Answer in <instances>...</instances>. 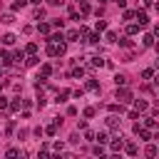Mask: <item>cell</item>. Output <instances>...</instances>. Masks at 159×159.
<instances>
[{"mask_svg":"<svg viewBox=\"0 0 159 159\" xmlns=\"http://www.w3.org/2000/svg\"><path fill=\"white\" fill-rule=\"evenodd\" d=\"M47 55H50V57L65 55V42H50V45H47Z\"/></svg>","mask_w":159,"mask_h":159,"instance_id":"obj_1","label":"cell"},{"mask_svg":"<svg viewBox=\"0 0 159 159\" xmlns=\"http://www.w3.org/2000/svg\"><path fill=\"white\" fill-rule=\"evenodd\" d=\"M117 99H119V102H129V99H132V92L122 84V87H117Z\"/></svg>","mask_w":159,"mask_h":159,"instance_id":"obj_2","label":"cell"},{"mask_svg":"<svg viewBox=\"0 0 159 159\" xmlns=\"http://www.w3.org/2000/svg\"><path fill=\"white\" fill-rule=\"evenodd\" d=\"M109 149H112V152H122V149H124V139H122V134H117V137L109 142Z\"/></svg>","mask_w":159,"mask_h":159,"instance_id":"obj_3","label":"cell"},{"mask_svg":"<svg viewBox=\"0 0 159 159\" xmlns=\"http://www.w3.org/2000/svg\"><path fill=\"white\" fill-rule=\"evenodd\" d=\"M134 17H137V25H147V22H149V15H147L144 10H137Z\"/></svg>","mask_w":159,"mask_h":159,"instance_id":"obj_4","label":"cell"},{"mask_svg":"<svg viewBox=\"0 0 159 159\" xmlns=\"http://www.w3.org/2000/svg\"><path fill=\"white\" fill-rule=\"evenodd\" d=\"M134 132H137V134H139V137H142L144 142H147V139H152V134H149V129H142L139 124H134Z\"/></svg>","mask_w":159,"mask_h":159,"instance_id":"obj_5","label":"cell"},{"mask_svg":"<svg viewBox=\"0 0 159 159\" xmlns=\"http://www.w3.org/2000/svg\"><path fill=\"white\" fill-rule=\"evenodd\" d=\"M147 107H149L147 99H137V102H134V109H137V112H147Z\"/></svg>","mask_w":159,"mask_h":159,"instance_id":"obj_6","label":"cell"},{"mask_svg":"<svg viewBox=\"0 0 159 159\" xmlns=\"http://www.w3.org/2000/svg\"><path fill=\"white\" fill-rule=\"evenodd\" d=\"M15 40H17V37H15L12 32H7V35H2V45H15Z\"/></svg>","mask_w":159,"mask_h":159,"instance_id":"obj_7","label":"cell"},{"mask_svg":"<svg viewBox=\"0 0 159 159\" xmlns=\"http://www.w3.org/2000/svg\"><path fill=\"white\" fill-rule=\"evenodd\" d=\"M77 37H80V30H70V32L65 35V40H70V42H75Z\"/></svg>","mask_w":159,"mask_h":159,"instance_id":"obj_8","label":"cell"},{"mask_svg":"<svg viewBox=\"0 0 159 159\" xmlns=\"http://www.w3.org/2000/svg\"><path fill=\"white\" fill-rule=\"evenodd\" d=\"M37 32H42V35H50V25H47V22H40V25H37Z\"/></svg>","mask_w":159,"mask_h":159,"instance_id":"obj_9","label":"cell"},{"mask_svg":"<svg viewBox=\"0 0 159 159\" xmlns=\"http://www.w3.org/2000/svg\"><path fill=\"white\" fill-rule=\"evenodd\" d=\"M47 40H50V42H62V40H65V35H62V32H55V35H50Z\"/></svg>","mask_w":159,"mask_h":159,"instance_id":"obj_10","label":"cell"},{"mask_svg":"<svg viewBox=\"0 0 159 159\" xmlns=\"http://www.w3.org/2000/svg\"><path fill=\"white\" fill-rule=\"evenodd\" d=\"M142 42H144V47H152V45H154V35H144Z\"/></svg>","mask_w":159,"mask_h":159,"instance_id":"obj_11","label":"cell"},{"mask_svg":"<svg viewBox=\"0 0 159 159\" xmlns=\"http://www.w3.org/2000/svg\"><path fill=\"white\" fill-rule=\"evenodd\" d=\"M114 84H117V87L127 84V77H124V75H114Z\"/></svg>","mask_w":159,"mask_h":159,"instance_id":"obj_12","label":"cell"},{"mask_svg":"<svg viewBox=\"0 0 159 159\" xmlns=\"http://www.w3.org/2000/svg\"><path fill=\"white\" fill-rule=\"evenodd\" d=\"M0 22H2V25H10V22H15V17L7 12V15H2V17H0Z\"/></svg>","mask_w":159,"mask_h":159,"instance_id":"obj_13","label":"cell"},{"mask_svg":"<svg viewBox=\"0 0 159 159\" xmlns=\"http://www.w3.org/2000/svg\"><path fill=\"white\" fill-rule=\"evenodd\" d=\"M94 30H97V32L107 30V22H104V20H97V22H94Z\"/></svg>","mask_w":159,"mask_h":159,"instance_id":"obj_14","label":"cell"},{"mask_svg":"<svg viewBox=\"0 0 159 159\" xmlns=\"http://www.w3.org/2000/svg\"><path fill=\"white\" fill-rule=\"evenodd\" d=\"M25 52H27V55H35V52H37V45H35V42H27Z\"/></svg>","mask_w":159,"mask_h":159,"instance_id":"obj_15","label":"cell"},{"mask_svg":"<svg viewBox=\"0 0 159 159\" xmlns=\"http://www.w3.org/2000/svg\"><path fill=\"white\" fill-rule=\"evenodd\" d=\"M142 77H144V80H152V77H154V70H152V67L142 70Z\"/></svg>","mask_w":159,"mask_h":159,"instance_id":"obj_16","label":"cell"},{"mask_svg":"<svg viewBox=\"0 0 159 159\" xmlns=\"http://www.w3.org/2000/svg\"><path fill=\"white\" fill-rule=\"evenodd\" d=\"M97 139H99V144H109V137L104 134V132H99V134H94Z\"/></svg>","mask_w":159,"mask_h":159,"instance_id":"obj_17","label":"cell"},{"mask_svg":"<svg viewBox=\"0 0 159 159\" xmlns=\"http://www.w3.org/2000/svg\"><path fill=\"white\" fill-rule=\"evenodd\" d=\"M25 5H27V0H12V10H20Z\"/></svg>","mask_w":159,"mask_h":159,"instance_id":"obj_18","label":"cell"},{"mask_svg":"<svg viewBox=\"0 0 159 159\" xmlns=\"http://www.w3.org/2000/svg\"><path fill=\"white\" fill-rule=\"evenodd\" d=\"M139 32V25H127V35H137Z\"/></svg>","mask_w":159,"mask_h":159,"instance_id":"obj_19","label":"cell"},{"mask_svg":"<svg viewBox=\"0 0 159 159\" xmlns=\"http://www.w3.org/2000/svg\"><path fill=\"white\" fill-rule=\"evenodd\" d=\"M102 65H107L102 57H92V67H102Z\"/></svg>","mask_w":159,"mask_h":159,"instance_id":"obj_20","label":"cell"},{"mask_svg":"<svg viewBox=\"0 0 159 159\" xmlns=\"http://www.w3.org/2000/svg\"><path fill=\"white\" fill-rule=\"evenodd\" d=\"M117 124H119V119H117L114 114H112V117H107V127H117Z\"/></svg>","mask_w":159,"mask_h":159,"instance_id":"obj_21","label":"cell"},{"mask_svg":"<svg viewBox=\"0 0 159 159\" xmlns=\"http://www.w3.org/2000/svg\"><path fill=\"white\" fill-rule=\"evenodd\" d=\"M144 124H147L149 129H154V127H157V119H152V117H144Z\"/></svg>","mask_w":159,"mask_h":159,"instance_id":"obj_22","label":"cell"},{"mask_svg":"<svg viewBox=\"0 0 159 159\" xmlns=\"http://www.w3.org/2000/svg\"><path fill=\"white\" fill-rule=\"evenodd\" d=\"M124 149H127V154H129V157H134V154H137V144H127Z\"/></svg>","mask_w":159,"mask_h":159,"instance_id":"obj_23","label":"cell"},{"mask_svg":"<svg viewBox=\"0 0 159 159\" xmlns=\"http://www.w3.org/2000/svg\"><path fill=\"white\" fill-rule=\"evenodd\" d=\"M107 109H109V112H112V114H117V112H122V104H109V107H107Z\"/></svg>","mask_w":159,"mask_h":159,"instance_id":"obj_24","label":"cell"},{"mask_svg":"<svg viewBox=\"0 0 159 159\" xmlns=\"http://www.w3.org/2000/svg\"><path fill=\"white\" fill-rule=\"evenodd\" d=\"M45 132H47V134H50V137H55V134H57V124H50V127H47V129H45Z\"/></svg>","mask_w":159,"mask_h":159,"instance_id":"obj_25","label":"cell"},{"mask_svg":"<svg viewBox=\"0 0 159 159\" xmlns=\"http://www.w3.org/2000/svg\"><path fill=\"white\" fill-rule=\"evenodd\" d=\"M104 40H107V42H117V35H114V32H107Z\"/></svg>","mask_w":159,"mask_h":159,"instance_id":"obj_26","label":"cell"},{"mask_svg":"<svg viewBox=\"0 0 159 159\" xmlns=\"http://www.w3.org/2000/svg\"><path fill=\"white\" fill-rule=\"evenodd\" d=\"M119 45H122V47H132V40H129V37H122Z\"/></svg>","mask_w":159,"mask_h":159,"instance_id":"obj_27","label":"cell"},{"mask_svg":"<svg viewBox=\"0 0 159 159\" xmlns=\"http://www.w3.org/2000/svg\"><path fill=\"white\" fill-rule=\"evenodd\" d=\"M40 72H42V75H45V77H47V75H50V72H52V67H50V65H42V67H40Z\"/></svg>","mask_w":159,"mask_h":159,"instance_id":"obj_28","label":"cell"},{"mask_svg":"<svg viewBox=\"0 0 159 159\" xmlns=\"http://www.w3.org/2000/svg\"><path fill=\"white\" fill-rule=\"evenodd\" d=\"M82 75H84L82 67H75V70H72V77H82Z\"/></svg>","mask_w":159,"mask_h":159,"instance_id":"obj_29","label":"cell"},{"mask_svg":"<svg viewBox=\"0 0 159 159\" xmlns=\"http://www.w3.org/2000/svg\"><path fill=\"white\" fill-rule=\"evenodd\" d=\"M87 89H99V84H97V80H89V82H87Z\"/></svg>","mask_w":159,"mask_h":159,"instance_id":"obj_30","label":"cell"},{"mask_svg":"<svg viewBox=\"0 0 159 159\" xmlns=\"http://www.w3.org/2000/svg\"><path fill=\"white\" fill-rule=\"evenodd\" d=\"M157 152H159V149H157V147H154V144H149V147H147V154H149V157H154V154H157Z\"/></svg>","mask_w":159,"mask_h":159,"instance_id":"obj_31","label":"cell"},{"mask_svg":"<svg viewBox=\"0 0 159 159\" xmlns=\"http://www.w3.org/2000/svg\"><path fill=\"white\" fill-rule=\"evenodd\" d=\"M12 57H15V60H17V62H20V60H25V52H22V50H17V52H15V55H12Z\"/></svg>","mask_w":159,"mask_h":159,"instance_id":"obj_32","label":"cell"},{"mask_svg":"<svg viewBox=\"0 0 159 159\" xmlns=\"http://www.w3.org/2000/svg\"><path fill=\"white\" fill-rule=\"evenodd\" d=\"M57 102H67V92H60L57 94Z\"/></svg>","mask_w":159,"mask_h":159,"instance_id":"obj_33","label":"cell"},{"mask_svg":"<svg viewBox=\"0 0 159 159\" xmlns=\"http://www.w3.org/2000/svg\"><path fill=\"white\" fill-rule=\"evenodd\" d=\"M84 117H94V107H87L84 109Z\"/></svg>","mask_w":159,"mask_h":159,"instance_id":"obj_34","label":"cell"},{"mask_svg":"<svg viewBox=\"0 0 159 159\" xmlns=\"http://www.w3.org/2000/svg\"><path fill=\"white\" fill-rule=\"evenodd\" d=\"M0 107H2V109L7 107V97H2V94H0Z\"/></svg>","mask_w":159,"mask_h":159,"instance_id":"obj_35","label":"cell"},{"mask_svg":"<svg viewBox=\"0 0 159 159\" xmlns=\"http://www.w3.org/2000/svg\"><path fill=\"white\" fill-rule=\"evenodd\" d=\"M154 37H159V25H154V32H152Z\"/></svg>","mask_w":159,"mask_h":159,"instance_id":"obj_36","label":"cell"},{"mask_svg":"<svg viewBox=\"0 0 159 159\" xmlns=\"http://www.w3.org/2000/svg\"><path fill=\"white\" fill-rule=\"evenodd\" d=\"M114 2H119V7H124V5H127V0H114Z\"/></svg>","mask_w":159,"mask_h":159,"instance_id":"obj_37","label":"cell"},{"mask_svg":"<svg viewBox=\"0 0 159 159\" xmlns=\"http://www.w3.org/2000/svg\"><path fill=\"white\" fill-rule=\"evenodd\" d=\"M50 2H52V5H62L65 0H50Z\"/></svg>","mask_w":159,"mask_h":159,"instance_id":"obj_38","label":"cell"},{"mask_svg":"<svg viewBox=\"0 0 159 159\" xmlns=\"http://www.w3.org/2000/svg\"><path fill=\"white\" fill-rule=\"evenodd\" d=\"M154 84H157V87H159V75H157V77H154Z\"/></svg>","mask_w":159,"mask_h":159,"instance_id":"obj_39","label":"cell"},{"mask_svg":"<svg viewBox=\"0 0 159 159\" xmlns=\"http://www.w3.org/2000/svg\"><path fill=\"white\" fill-rule=\"evenodd\" d=\"M154 7H157V12H159V0H157V2H154Z\"/></svg>","mask_w":159,"mask_h":159,"instance_id":"obj_40","label":"cell"},{"mask_svg":"<svg viewBox=\"0 0 159 159\" xmlns=\"http://www.w3.org/2000/svg\"><path fill=\"white\" fill-rule=\"evenodd\" d=\"M157 67H159V57H157Z\"/></svg>","mask_w":159,"mask_h":159,"instance_id":"obj_41","label":"cell"}]
</instances>
